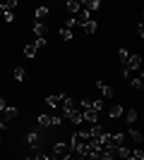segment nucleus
I'll return each instance as SVG.
<instances>
[{"label":"nucleus","instance_id":"obj_26","mask_svg":"<svg viewBox=\"0 0 144 160\" xmlns=\"http://www.w3.org/2000/svg\"><path fill=\"white\" fill-rule=\"evenodd\" d=\"M75 27H77V19H75V17H70V19L65 22V29H70V31H72Z\"/></svg>","mask_w":144,"mask_h":160},{"label":"nucleus","instance_id":"obj_15","mask_svg":"<svg viewBox=\"0 0 144 160\" xmlns=\"http://www.w3.org/2000/svg\"><path fill=\"white\" fill-rule=\"evenodd\" d=\"M125 122H127V124H132V122H137V117H139V112L137 110H135V108H132V110H125Z\"/></svg>","mask_w":144,"mask_h":160},{"label":"nucleus","instance_id":"obj_18","mask_svg":"<svg viewBox=\"0 0 144 160\" xmlns=\"http://www.w3.org/2000/svg\"><path fill=\"white\" fill-rule=\"evenodd\" d=\"M36 53H39V46H36V43H29V46H24V55H27V58H34Z\"/></svg>","mask_w":144,"mask_h":160},{"label":"nucleus","instance_id":"obj_20","mask_svg":"<svg viewBox=\"0 0 144 160\" xmlns=\"http://www.w3.org/2000/svg\"><path fill=\"white\" fill-rule=\"evenodd\" d=\"M46 14H48V7H43V5H41V7H36V22H41Z\"/></svg>","mask_w":144,"mask_h":160},{"label":"nucleus","instance_id":"obj_29","mask_svg":"<svg viewBox=\"0 0 144 160\" xmlns=\"http://www.w3.org/2000/svg\"><path fill=\"white\" fill-rule=\"evenodd\" d=\"M123 77H125V79H132V72L127 69V67H123Z\"/></svg>","mask_w":144,"mask_h":160},{"label":"nucleus","instance_id":"obj_32","mask_svg":"<svg viewBox=\"0 0 144 160\" xmlns=\"http://www.w3.org/2000/svg\"><path fill=\"white\" fill-rule=\"evenodd\" d=\"M0 141H3V139H0Z\"/></svg>","mask_w":144,"mask_h":160},{"label":"nucleus","instance_id":"obj_16","mask_svg":"<svg viewBox=\"0 0 144 160\" xmlns=\"http://www.w3.org/2000/svg\"><path fill=\"white\" fill-rule=\"evenodd\" d=\"M123 112H125V108H123V105H110V110H108V115L113 117V120L123 117Z\"/></svg>","mask_w":144,"mask_h":160},{"label":"nucleus","instance_id":"obj_2","mask_svg":"<svg viewBox=\"0 0 144 160\" xmlns=\"http://www.w3.org/2000/svg\"><path fill=\"white\" fill-rule=\"evenodd\" d=\"M27 146H31L36 151V148H41V141H43V134H41V129H31V132L27 134Z\"/></svg>","mask_w":144,"mask_h":160},{"label":"nucleus","instance_id":"obj_19","mask_svg":"<svg viewBox=\"0 0 144 160\" xmlns=\"http://www.w3.org/2000/svg\"><path fill=\"white\" fill-rule=\"evenodd\" d=\"M12 77L17 81H24V77H27V72H24V67H14L12 69Z\"/></svg>","mask_w":144,"mask_h":160},{"label":"nucleus","instance_id":"obj_28","mask_svg":"<svg viewBox=\"0 0 144 160\" xmlns=\"http://www.w3.org/2000/svg\"><path fill=\"white\" fill-rule=\"evenodd\" d=\"M3 19H5V22H7V24H10V22H12V19H14V12H5V14H3Z\"/></svg>","mask_w":144,"mask_h":160},{"label":"nucleus","instance_id":"obj_1","mask_svg":"<svg viewBox=\"0 0 144 160\" xmlns=\"http://www.w3.org/2000/svg\"><path fill=\"white\" fill-rule=\"evenodd\" d=\"M36 122H39V129H48V127H60L62 124V117L60 115H39L36 117Z\"/></svg>","mask_w":144,"mask_h":160},{"label":"nucleus","instance_id":"obj_14","mask_svg":"<svg viewBox=\"0 0 144 160\" xmlns=\"http://www.w3.org/2000/svg\"><path fill=\"white\" fill-rule=\"evenodd\" d=\"M79 27H82V31H84V33H96L99 24H96L94 19H89V22H84V24H79Z\"/></svg>","mask_w":144,"mask_h":160},{"label":"nucleus","instance_id":"obj_11","mask_svg":"<svg viewBox=\"0 0 144 160\" xmlns=\"http://www.w3.org/2000/svg\"><path fill=\"white\" fill-rule=\"evenodd\" d=\"M130 86L137 88V91H142V88H144V74L142 72H139L137 77H132V79H130Z\"/></svg>","mask_w":144,"mask_h":160},{"label":"nucleus","instance_id":"obj_22","mask_svg":"<svg viewBox=\"0 0 144 160\" xmlns=\"http://www.w3.org/2000/svg\"><path fill=\"white\" fill-rule=\"evenodd\" d=\"M127 136H130L132 141H137V143H139V141H142V134H139L137 129H130V132H127Z\"/></svg>","mask_w":144,"mask_h":160},{"label":"nucleus","instance_id":"obj_3","mask_svg":"<svg viewBox=\"0 0 144 160\" xmlns=\"http://www.w3.org/2000/svg\"><path fill=\"white\" fill-rule=\"evenodd\" d=\"M17 115H19V110H17V108H14V105H7L5 110H3V117H0V122L7 127V124H10V122H12Z\"/></svg>","mask_w":144,"mask_h":160},{"label":"nucleus","instance_id":"obj_17","mask_svg":"<svg viewBox=\"0 0 144 160\" xmlns=\"http://www.w3.org/2000/svg\"><path fill=\"white\" fill-rule=\"evenodd\" d=\"M31 158H34V160H55L51 153H46V151H41V148H36V153L31 155Z\"/></svg>","mask_w":144,"mask_h":160},{"label":"nucleus","instance_id":"obj_31","mask_svg":"<svg viewBox=\"0 0 144 160\" xmlns=\"http://www.w3.org/2000/svg\"><path fill=\"white\" fill-rule=\"evenodd\" d=\"M27 160H34V158H27Z\"/></svg>","mask_w":144,"mask_h":160},{"label":"nucleus","instance_id":"obj_10","mask_svg":"<svg viewBox=\"0 0 144 160\" xmlns=\"http://www.w3.org/2000/svg\"><path fill=\"white\" fill-rule=\"evenodd\" d=\"M99 7H101V2H99V0H87V2H82V10L84 12H96V10H99Z\"/></svg>","mask_w":144,"mask_h":160},{"label":"nucleus","instance_id":"obj_27","mask_svg":"<svg viewBox=\"0 0 144 160\" xmlns=\"http://www.w3.org/2000/svg\"><path fill=\"white\" fill-rule=\"evenodd\" d=\"M132 158H135V160H144V153H142V148H135V151H132Z\"/></svg>","mask_w":144,"mask_h":160},{"label":"nucleus","instance_id":"obj_7","mask_svg":"<svg viewBox=\"0 0 144 160\" xmlns=\"http://www.w3.org/2000/svg\"><path fill=\"white\" fill-rule=\"evenodd\" d=\"M82 122L96 124V122H99V112H96V110H82Z\"/></svg>","mask_w":144,"mask_h":160},{"label":"nucleus","instance_id":"obj_21","mask_svg":"<svg viewBox=\"0 0 144 160\" xmlns=\"http://www.w3.org/2000/svg\"><path fill=\"white\" fill-rule=\"evenodd\" d=\"M72 36H75V33L70 31V29H65V27L60 29V38H62V41H72Z\"/></svg>","mask_w":144,"mask_h":160},{"label":"nucleus","instance_id":"obj_25","mask_svg":"<svg viewBox=\"0 0 144 160\" xmlns=\"http://www.w3.org/2000/svg\"><path fill=\"white\" fill-rule=\"evenodd\" d=\"M82 110H94V100L84 98V100H82Z\"/></svg>","mask_w":144,"mask_h":160},{"label":"nucleus","instance_id":"obj_30","mask_svg":"<svg viewBox=\"0 0 144 160\" xmlns=\"http://www.w3.org/2000/svg\"><path fill=\"white\" fill-rule=\"evenodd\" d=\"M7 108V103H5V98H0V112H3V110H5Z\"/></svg>","mask_w":144,"mask_h":160},{"label":"nucleus","instance_id":"obj_23","mask_svg":"<svg viewBox=\"0 0 144 160\" xmlns=\"http://www.w3.org/2000/svg\"><path fill=\"white\" fill-rule=\"evenodd\" d=\"M3 7H5L7 12H12L14 7H17V0H7V2H3Z\"/></svg>","mask_w":144,"mask_h":160},{"label":"nucleus","instance_id":"obj_8","mask_svg":"<svg viewBox=\"0 0 144 160\" xmlns=\"http://www.w3.org/2000/svg\"><path fill=\"white\" fill-rule=\"evenodd\" d=\"M34 33H36V38H46L48 27L43 24V22H34Z\"/></svg>","mask_w":144,"mask_h":160},{"label":"nucleus","instance_id":"obj_6","mask_svg":"<svg viewBox=\"0 0 144 160\" xmlns=\"http://www.w3.org/2000/svg\"><path fill=\"white\" fill-rule=\"evenodd\" d=\"M67 151H70V146L65 143V141H55L53 143V158H62Z\"/></svg>","mask_w":144,"mask_h":160},{"label":"nucleus","instance_id":"obj_5","mask_svg":"<svg viewBox=\"0 0 144 160\" xmlns=\"http://www.w3.org/2000/svg\"><path fill=\"white\" fill-rule=\"evenodd\" d=\"M96 88L101 91V96L106 100H110L113 96H115V91H113V86H108V84H103V81H96Z\"/></svg>","mask_w":144,"mask_h":160},{"label":"nucleus","instance_id":"obj_13","mask_svg":"<svg viewBox=\"0 0 144 160\" xmlns=\"http://www.w3.org/2000/svg\"><path fill=\"white\" fill-rule=\"evenodd\" d=\"M62 96H65V93H55V96H48V98H46V103H48L51 108H60V103H62Z\"/></svg>","mask_w":144,"mask_h":160},{"label":"nucleus","instance_id":"obj_12","mask_svg":"<svg viewBox=\"0 0 144 160\" xmlns=\"http://www.w3.org/2000/svg\"><path fill=\"white\" fill-rule=\"evenodd\" d=\"M65 7H67V12L75 17V14L82 10V2H77V0H67V2H65Z\"/></svg>","mask_w":144,"mask_h":160},{"label":"nucleus","instance_id":"obj_24","mask_svg":"<svg viewBox=\"0 0 144 160\" xmlns=\"http://www.w3.org/2000/svg\"><path fill=\"white\" fill-rule=\"evenodd\" d=\"M127 55H130V53H127L125 48H120V50H118V60H120V65H123V62L127 60Z\"/></svg>","mask_w":144,"mask_h":160},{"label":"nucleus","instance_id":"obj_4","mask_svg":"<svg viewBox=\"0 0 144 160\" xmlns=\"http://www.w3.org/2000/svg\"><path fill=\"white\" fill-rule=\"evenodd\" d=\"M123 67H127L130 72H139V67H142V58H139V55H127V60L123 62Z\"/></svg>","mask_w":144,"mask_h":160},{"label":"nucleus","instance_id":"obj_9","mask_svg":"<svg viewBox=\"0 0 144 160\" xmlns=\"http://www.w3.org/2000/svg\"><path fill=\"white\" fill-rule=\"evenodd\" d=\"M62 120H70L72 124H82V110H72V112H67Z\"/></svg>","mask_w":144,"mask_h":160}]
</instances>
